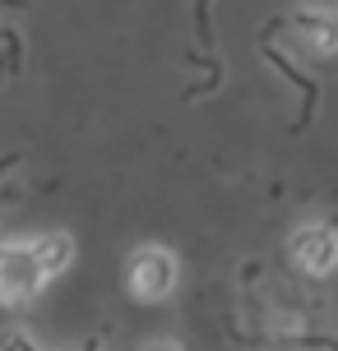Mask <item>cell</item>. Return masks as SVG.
I'll return each instance as SVG.
<instances>
[{"instance_id": "cell-1", "label": "cell", "mask_w": 338, "mask_h": 351, "mask_svg": "<svg viewBox=\"0 0 338 351\" xmlns=\"http://www.w3.org/2000/svg\"><path fill=\"white\" fill-rule=\"evenodd\" d=\"M47 287V273L37 268L28 245H0V300L5 305H23Z\"/></svg>"}, {"instance_id": "cell-2", "label": "cell", "mask_w": 338, "mask_h": 351, "mask_svg": "<svg viewBox=\"0 0 338 351\" xmlns=\"http://www.w3.org/2000/svg\"><path fill=\"white\" fill-rule=\"evenodd\" d=\"M177 287V259L167 250H139L130 259V291L139 300H162Z\"/></svg>"}, {"instance_id": "cell-3", "label": "cell", "mask_w": 338, "mask_h": 351, "mask_svg": "<svg viewBox=\"0 0 338 351\" xmlns=\"http://www.w3.org/2000/svg\"><path fill=\"white\" fill-rule=\"evenodd\" d=\"M292 259L311 273H329L338 263V236L334 227H306L292 236Z\"/></svg>"}, {"instance_id": "cell-4", "label": "cell", "mask_w": 338, "mask_h": 351, "mask_svg": "<svg viewBox=\"0 0 338 351\" xmlns=\"http://www.w3.org/2000/svg\"><path fill=\"white\" fill-rule=\"evenodd\" d=\"M292 23H297V37L306 42V51H320V56L338 51V14H329V10H302V14H292Z\"/></svg>"}, {"instance_id": "cell-5", "label": "cell", "mask_w": 338, "mask_h": 351, "mask_svg": "<svg viewBox=\"0 0 338 351\" xmlns=\"http://www.w3.org/2000/svg\"><path fill=\"white\" fill-rule=\"evenodd\" d=\"M28 250H33L37 268H42L47 278H56V273H60V268H65V263L74 259V241L65 236V231H52V236H37V241H33Z\"/></svg>"}, {"instance_id": "cell-6", "label": "cell", "mask_w": 338, "mask_h": 351, "mask_svg": "<svg viewBox=\"0 0 338 351\" xmlns=\"http://www.w3.org/2000/svg\"><path fill=\"white\" fill-rule=\"evenodd\" d=\"M264 56L273 60V70L283 74V79H292V84L302 88V97H306V121H311V111H315V97H320V88H315V79H306V74L297 70V65H292V60H287V56L278 51V47H269V42H264Z\"/></svg>"}, {"instance_id": "cell-7", "label": "cell", "mask_w": 338, "mask_h": 351, "mask_svg": "<svg viewBox=\"0 0 338 351\" xmlns=\"http://www.w3.org/2000/svg\"><path fill=\"white\" fill-rule=\"evenodd\" d=\"M144 351H181V347H177V342H148Z\"/></svg>"}]
</instances>
